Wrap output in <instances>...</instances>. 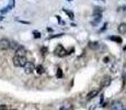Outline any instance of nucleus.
Listing matches in <instances>:
<instances>
[{
  "label": "nucleus",
  "instance_id": "2eb2a0df",
  "mask_svg": "<svg viewBox=\"0 0 126 110\" xmlns=\"http://www.w3.org/2000/svg\"><path fill=\"white\" fill-rule=\"evenodd\" d=\"M60 110H74V108H72V106L68 105V106H63L60 108Z\"/></svg>",
  "mask_w": 126,
  "mask_h": 110
},
{
  "label": "nucleus",
  "instance_id": "1a4fd4ad",
  "mask_svg": "<svg viewBox=\"0 0 126 110\" xmlns=\"http://www.w3.org/2000/svg\"><path fill=\"white\" fill-rule=\"evenodd\" d=\"M117 31L120 32L121 34L126 33V23H121V24H120L118 28H117Z\"/></svg>",
  "mask_w": 126,
  "mask_h": 110
},
{
  "label": "nucleus",
  "instance_id": "f03ea898",
  "mask_svg": "<svg viewBox=\"0 0 126 110\" xmlns=\"http://www.w3.org/2000/svg\"><path fill=\"white\" fill-rule=\"evenodd\" d=\"M54 54L56 55V56H59V57H64L65 55H67L68 53H67V51L64 49V46H63L62 44H58L54 51Z\"/></svg>",
  "mask_w": 126,
  "mask_h": 110
},
{
  "label": "nucleus",
  "instance_id": "0eeeda50",
  "mask_svg": "<svg viewBox=\"0 0 126 110\" xmlns=\"http://www.w3.org/2000/svg\"><path fill=\"white\" fill-rule=\"evenodd\" d=\"M111 110H124L123 108V105H122L121 102H114L112 107H111Z\"/></svg>",
  "mask_w": 126,
  "mask_h": 110
},
{
  "label": "nucleus",
  "instance_id": "412c9836",
  "mask_svg": "<svg viewBox=\"0 0 126 110\" xmlns=\"http://www.w3.org/2000/svg\"><path fill=\"white\" fill-rule=\"evenodd\" d=\"M124 78L126 79V68H125V69H124Z\"/></svg>",
  "mask_w": 126,
  "mask_h": 110
},
{
  "label": "nucleus",
  "instance_id": "7ed1b4c3",
  "mask_svg": "<svg viewBox=\"0 0 126 110\" xmlns=\"http://www.w3.org/2000/svg\"><path fill=\"white\" fill-rule=\"evenodd\" d=\"M11 41L8 39H1L0 40V50L1 51H7L10 49Z\"/></svg>",
  "mask_w": 126,
  "mask_h": 110
},
{
  "label": "nucleus",
  "instance_id": "6e6552de",
  "mask_svg": "<svg viewBox=\"0 0 126 110\" xmlns=\"http://www.w3.org/2000/svg\"><path fill=\"white\" fill-rule=\"evenodd\" d=\"M98 94H99L98 89H93V90H91V92L87 95V98H88V99H92V98L97 97V96H98Z\"/></svg>",
  "mask_w": 126,
  "mask_h": 110
},
{
  "label": "nucleus",
  "instance_id": "dca6fc26",
  "mask_svg": "<svg viewBox=\"0 0 126 110\" xmlns=\"http://www.w3.org/2000/svg\"><path fill=\"white\" fill-rule=\"evenodd\" d=\"M110 40H113V41H116L117 43H122V39L121 37H109Z\"/></svg>",
  "mask_w": 126,
  "mask_h": 110
},
{
  "label": "nucleus",
  "instance_id": "5701e85b",
  "mask_svg": "<svg viewBox=\"0 0 126 110\" xmlns=\"http://www.w3.org/2000/svg\"><path fill=\"white\" fill-rule=\"evenodd\" d=\"M68 1H72V0H68Z\"/></svg>",
  "mask_w": 126,
  "mask_h": 110
},
{
  "label": "nucleus",
  "instance_id": "9b49d317",
  "mask_svg": "<svg viewBox=\"0 0 126 110\" xmlns=\"http://www.w3.org/2000/svg\"><path fill=\"white\" fill-rule=\"evenodd\" d=\"M89 46H90L91 49H93V50H97L99 47V43L98 42H90L89 43Z\"/></svg>",
  "mask_w": 126,
  "mask_h": 110
},
{
  "label": "nucleus",
  "instance_id": "9d476101",
  "mask_svg": "<svg viewBox=\"0 0 126 110\" xmlns=\"http://www.w3.org/2000/svg\"><path fill=\"white\" fill-rule=\"evenodd\" d=\"M35 71L37 72V74H40V75H42V74L45 73V69H44V67L42 65H37V66H36Z\"/></svg>",
  "mask_w": 126,
  "mask_h": 110
},
{
  "label": "nucleus",
  "instance_id": "aec40b11",
  "mask_svg": "<svg viewBox=\"0 0 126 110\" xmlns=\"http://www.w3.org/2000/svg\"><path fill=\"white\" fill-rule=\"evenodd\" d=\"M42 52H43V54H46L47 49H46V47H43V49H42Z\"/></svg>",
  "mask_w": 126,
  "mask_h": 110
},
{
  "label": "nucleus",
  "instance_id": "f3484780",
  "mask_svg": "<svg viewBox=\"0 0 126 110\" xmlns=\"http://www.w3.org/2000/svg\"><path fill=\"white\" fill-rule=\"evenodd\" d=\"M56 77H57V78H62V77H63V72H62V69H60V68H58V69H57Z\"/></svg>",
  "mask_w": 126,
  "mask_h": 110
},
{
  "label": "nucleus",
  "instance_id": "20e7f679",
  "mask_svg": "<svg viewBox=\"0 0 126 110\" xmlns=\"http://www.w3.org/2000/svg\"><path fill=\"white\" fill-rule=\"evenodd\" d=\"M35 71V66H34V64L32 63V62H26V64L24 65V73L25 74H32L33 72Z\"/></svg>",
  "mask_w": 126,
  "mask_h": 110
},
{
  "label": "nucleus",
  "instance_id": "4be33fe9",
  "mask_svg": "<svg viewBox=\"0 0 126 110\" xmlns=\"http://www.w3.org/2000/svg\"><path fill=\"white\" fill-rule=\"evenodd\" d=\"M108 61H109V57H105L104 58V63H108Z\"/></svg>",
  "mask_w": 126,
  "mask_h": 110
},
{
  "label": "nucleus",
  "instance_id": "39448f33",
  "mask_svg": "<svg viewBox=\"0 0 126 110\" xmlns=\"http://www.w3.org/2000/svg\"><path fill=\"white\" fill-rule=\"evenodd\" d=\"M111 83H112V77L111 76H104L102 78V80H101V87H108L111 85Z\"/></svg>",
  "mask_w": 126,
  "mask_h": 110
},
{
  "label": "nucleus",
  "instance_id": "ddd939ff",
  "mask_svg": "<svg viewBox=\"0 0 126 110\" xmlns=\"http://www.w3.org/2000/svg\"><path fill=\"white\" fill-rule=\"evenodd\" d=\"M102 9L101 8H95L94 11H93V16H95V14H102Z\"/></svg>",
  "mask_w": 126,
  "mask_h": 110
},
{
  "label": "nucleus",
  "instance_id": "423d86ee",
  "mask_svg": "<svg viewBox=\"0 0 126 110\" xmlns=\"http://www.w3.org/2000/svg\"><path fill=\"white\" fill-rule=\"evenodd\" d=\"M16 55H18V56H25L26 55V49L24 46L19 45V46L16 49Z\"/></svg>",
  "mask_w": 126,
  "mask_h": 110
},
{
  "label": "nucleus",
  "instance_id": "a211bd4d",
  "mask_svg": "<svg viewBox=\"0 0 126 110\" xmlns=\"http://www.w3.org/2000/svg\"><path fill=\"white\" fill-rule=\"evenodd\" d=\"M33 35H34V37H35V39H40V37H41V32L34 31L33 32Z\"/></svg>",
  "mask_w": 126,
  "mask_h": 110
},
{
  "label": "nucleus",
  "instance_id": "6ab92c4d",
  "mask_svg": "<svg viewBox=\"0 0 126 110\" xmlns=\"http://www.w3.org/2000/svg\"><path fill=\"white\" fill-rule=\"evenodd\" d=\"M0 110H8V107L6 105H0Z\"/></svg>",
  "mask_w": 126,
  "mask_h": 110
},
{
  "label": "nucleus",
  "instance_id": "f257e3e1",
  "mask_svg": "<svg viewBox=\"0 0 126 110\" xmlns=\"http://www.w3.org/2000/svg\"><path fill=\"white\" fill-rule=\"evenodd\" d=\"M12 62H13V65L16 66V67H24V65L28 62V60H26L25 56H18V55H16L13 57Z\"/></svg>",
  "mask_w": 126,
  "mask_h": 110
},
{
  "label": "nucleus",
  "instance_id": "f8f14e48",
  "mask_svg": "<svg viewBox=\"0 0 126 110\" xmlns=\"http://www.w3.org/2000/svg\"><path fill=\"white\" fill-rule=\"evenodd\" d=\"M64 12L66 13V14H68V16H69V18L71 19V20H72V19H74V13H72L71 11L67 10V9H64Z\"/></svg>",
  "mask_w": 126,
  "mask_h": 110
},
{
  "label": "nucleus",
  "instance_id": "4468645a",
  "mask_svg": "<svg viewBox=\"0 0 126 110\" xmlns=\"http://www.w3.org/2000/svg\"><path fill=\"white\" fill-rule=\"evenodd\" d=\"M11 8H12V6L10 5V6H8V7H6V8H3L2 10H0V12H1V13H7L9 10H10Z\"/></svg>",
  "mask_w": 126,
  "mask_h": 110
},
{
  "label": "nucleus",
  "instance_id": "b1692460",
  "mask_svg": "<svg viewBox=\"0 0 126 110\" xmlns=\"http://www.w3.org/2000/svg\"><path fill=\"white\" fill-rule=\"evenodd\" d=\"M12 110H16V109H12Z\"/></svg>",
  "mask_w": 126,
  "mask_h": 110
}]
</instances>
